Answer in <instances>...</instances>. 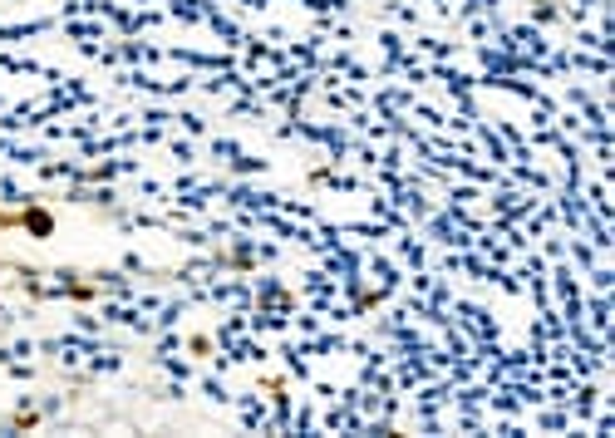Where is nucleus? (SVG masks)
Segmentation results:
<instances>
[{"label": "nucleus", "mask_w": 615, "mask_h": 438, "mask_svg": "<svg viewBox=\"0 0 615 438\" xmlns=\"http://www.w3.org/2000/svg\"><path fill=\"white\" fill-rule=\"evenodd\" d=\"M20 222H25V227H30V232H40V236H45V232H50V212H40V207H30V212H25V217H20Z\"/></svg>", "instance_id": "f257e3e1"}]
</instances>
